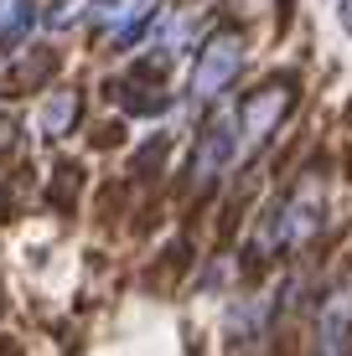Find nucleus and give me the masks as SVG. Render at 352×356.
<instances>
[{
    "instance_id": "1",
    "label": "nucleus",
    "mask_w": 352,
    "mask_h": 356,
    "mask_svg": "<svg viewBox=\"0 0 352 356\" xmlns=\"http://www.w3.org/2000/svg\"><path fill=\"white\" fill-rule=\"evenodd\" d=\"M321 227H326V186H321L316 170H306V176L290 186V196L270 212V222H264V232H259L264 238L259 253L270 259V253L306 248L311 238H321Z\"/></svg>"
},
{
    "instance_id": "2",
    "label": "nucleus",
    "mask_w": 352,
    "mask_h": 356,
    "mask_svg": "<svg viewBox=\"0 0 352 356\" xmlns=\"http://www.w3.org/2000/svg\"><path fill=\"white\" fill-rule=\"evenodd\" d=\"M290 104H296V83L290 78H270L264 88H254L244 104L234 108V124H238V150L254 155L264 140H270L275 129H280V119L290 114Z\"/></svg>"
},
{
    "instance_id": "3",
    "label": "nucleus",
    "mask_w": 352,
    "mask_h": 356,
    "mask_svg": "<svg viewBox=\"0 0 352 356\" xmlns=\"http://www.w3.org/2000/svg\"><path fill=\"white\" fill-rule=\"evenodd\" d=\"M238 67H244V36L217 31L208 47L197 52V67H192V104H213L238 83Z\"/></svg>"
},
{
    "instance_id": "4",
    "label": "nucleus",
    "mask_w": 352,
    "mask_h": 356,
    "mask_svg": "<svg viewBox=\"0 0 352 356\" xmlns=\"http://www.w3.org/2000/svg\"><path fill=\"white\" fill-rule=\"evenodd\" d=\"M316 356H352V274L337 279L316 310Z\"/></svg>"
},
{
    "instance_id": "5",
    "label": "nucleus",
    "mask_w": 352,
    "mask_h": 356,
    "mask_svg": "<svg viewBox=\"0 0 352 356\" xmlns=\"http://www.w3.org/2000/svg\"><path fill=\"white\" fill-rule=\"evenodd\" d=\"M72 124H78V93L63 88V93H52L42 104V134H47V140H63Z\"/></svg>"
},
{
    "instance_id": "6",
    "label": "nucleus",
    "mask_w": 352,
    "mask_h": 356,
    "mask_svg": "<svg viewBox=\"0 0 352 356\" xmlns=\"http://www.w3.org/2000/svg\"><path fill=\"white\" fill-rule=\"evenodd\" d=\"M31 21H36V10H31V0H0V42H21V36L31 31Z\"/></svg>"
},
{
    "instance_id": "7",
    "label": "nucleus",
    "mask_w": 352,
    "mask_h": 356,
    "mask_svg": "<svg viewBox=\"0 0 352 356\" xmlns=\"http://www.w3.org/2000/svg\"><path fill=\"white\" fill-rule=\"evenodd\" d=\"M342 26L352 31V0H342Z\"/></svg>"
}]
</instances>
